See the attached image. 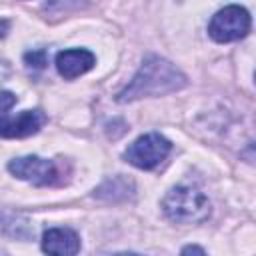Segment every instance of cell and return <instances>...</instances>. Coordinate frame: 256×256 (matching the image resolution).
<instances>
[{
    "label": "cell",
    "instance_id": "6da1fadb",
    "mask_svg": "<svg viewBox=\"0 0 256 256\" xmlns=\"http://www.w3.org/2000/svg\"><path fill=\"white\" fill-rule=\"evenodd\" d=\"M188 84L186 76L166 58L148 56L130 84L118 94V102H132L150 96H164L170 92H178Z\"/></svg>",
    "mask_w": 256,
    "mask_h": 256
},
{
    "label": "cell",
    "instance_id": "7a4b0ae2",
    "mask_svg": "<svg viewBox=\"0 0 256 256\" xmlns=\"http://www.w3.org/2000/svg\"><path fill=\"white\" fill-rule=\"evenodd\" d=\"M162 210L176 224H200L210 216V202L198 188L176 186L164 196Z\"/></svg>",
    "mask_w": 256,
    "mask_h": 256
},
{
    "label": "cell",
    "instance_id": "3957f363",
    "mask_svg": "<svg viewBox=\"0 0 256 256\" xmlns=\"http://www.w3.org/2000/svg\"><path fill=\"white\" fill-rule=\"evenodd\" d=\"M250 32V14L242 6H226L218 10L210 24H208V34L216 42H234L244 38Z\"/></svg>",
    "mask_w": 256,
    "mask_h": 256
},
{
    "label": "cell",
    "instance_id": "277c9868",
    "mask_svg": "<svg viewBox=\"0 0 256 256\" xmlns=\"http://www.w3.org/2000/svg\"><path fill=\"white\" fill-rule=\"evenodd\" d=\"M170 148H172V144L162 134L150 132V134L136 138L126 148L124 158H126V162H130L132 166H136L140 170H152L170 154Z\"/></svg>",
    "mask_w": 256,
    "mask_h": 256
},
{
    "label": "cell",
    "instance_id": "5b68a950",
    "mask_svg": "<svg viewBox=\"0 0 256 256\" xmlns=\"http://www.w3.org/2000/svg\"><path fill=\"white\" fill-rule=\"evenodd\" d=\"M8 170L26 182L36 186H52L62 182V170L54 160H46L40 156H22L8 164Z\"/></svg>",
    "mask_w": 256,
    "mask_h": 256
},
{
    "label": "cell",
    "instance_id": "8992f818",
    "mask_svg": "<svg viewBox=\"0 0 256 256\" xmlns=\"http://www.w3.org/2000/svg\"><path fill=\"white\" fill-rule=\"evenodd\" d=\"M46 122V114L40 110H24L18 116L0 120V136L2 138H26L36 134Z\"/></svg>",
    "mask_w": 256,
    "mask_h": 256
},
{
    "label": "cell",
    "instance_id": "52a82bcc",
    "mask_svg": "<svg viewBox=\"0 0 256 256\" xmlns=\"http://www.w3.org/2000/svg\"><path fill=\"white\" fill-rule=\"evenodd\" d=\"M96 64V58L90 50L84 48H72V50H62L56 54V70L62 78L72 80L76 76H82Z\"/></svg>",
    "mask_w": 256,
    "mask_h": 256
},
{
    "label": "cell",
    "instance_id": "ba28073f",
    "mask_svg": "<svg viewBox=\"0 0 256 256\" xmlns=\"http://www.w3.org/2000/svg\"><path fill=\"white\" fill-rule=\"evenodd\" d=\"M42 250L48 254H76L80 238L70 228H50L42 236Z\"/></svg>",
    "mask_w": 256,
    "mask_h": 256
},
{
    "label": "cell",
    "instance_id": "9c48e42d",
    "mask_svg": "<svg viewBox=\"0 0 256 256\" xmlns=\"http://www.w3.org/2000/svg\"><path fill=\"white\" fill-rule=\"evenodd\" d=\"M134 192V184L122 176H116L112 180H106L98 190H96V196L98 198H104V200H126L128 196H132Z\"/></svg>",
    "mask_w": 256,
    "mask_h": 256
},
{
    "label": "cell",
    "instance_id": "30bf717a",
    "mask_svg": "<svg viewBox=\"0 0 256 256\" xmlns=\"http://www.w3.org/2000/svg\"><path fill=\"white\" fill-rule=\"evenodd\" d=\"M84 6L82 0H48L44 4V10L52 16H62V14H70L74 10H80Z\"/></svg>",
    "mask_w": 256,
    "mask_h": 256
},
{
    "label": "cell",
    "instance_id": "8fae6325",
    "mask_svg": "<svg viewBox=\"0 0 256 256\" xmlns=\"http://www.w3.org/2000/svg\"><path fill=\"white\" fill-rule=\"evenodd\" d=\"M24 62L30 66V68H36V70H42L46 64H48V56H46V50L38 48V50H32V52H26L24 54Z\"/></svg>",
    "mask_w": 256,
    "mask_h": 256
},
{
    "label": "cell",
    "instance_id": "7c38bea8",
    "mask_svg": "<svg viewBox=\"0 0 256 256\" xmlns=\"http://www.w3.org/2000/svg\"><path fill=\"white\" fill-rule=\"evenodd\" d=\"M16 104V96L8 90H0V118L6 116V112Z\"/></svg>",
    "mask_w": 256,
    "mask_h": 256
},
{
    "label": "cell",
    "instance_id": "4fadbf2b",
    "mask_svg": "<svg viewBox=\"0 0 256 256\" xmlns=\"http://www.w3.org/2000/svg\"><path fill=\"white\" fill-rule=\"evenodd\" d=\"M190 252H196V254H204V250H202V248H198V246H186V248L182 250V254H190Z\"/></svg>",
    "mask_w": 256,
    "mask_h": 256
},
{
    "label": "cell",
    "instance_id": "5bb4252c",
    "mask_svg": "<svg viewBox=\"0 0 256 256\" xmlns=\"http://www.w3.org/2000/svg\"><path fill=\"white\" fill-rule=\"evenodd\" d=\"M6 26H8V24L2 20V22H0V36H4V30H6Z\"/></svg>",
    "mask_w": 256,
    "mask_h": 256
}]
</instances>
